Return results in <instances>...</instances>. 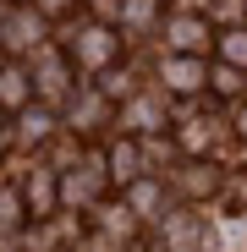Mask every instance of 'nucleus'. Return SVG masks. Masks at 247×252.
<instances>
[{"mask_svg": "<svg viewBox=\"0 0 247 252\" xmlns=\"http://www.w3.org/2000/svg\"><path fill=\"white\" fill-rule=\"evenodd\" d=\"M209 247H214V225L209 214H198V203L159 214V252H209Z\"/></svg>", "mask_w": 247, "mask_h": 252, "instance_id": "1", "label": "nucleus"}, {"mask_svg": "<svg viewBox=\"0 0 247 252\" xmlns=\"http://www.w3.org/2000/svg\"><path fill=\"white\" fill-rule=\"evenodd\" d=\"M115 126H121V137H154L171 126V99L159 88H132L115 110Z\"/></svg>", "mask_w": 247, "mask_h": 252, "instance_id": "2", "label": "nucleus"}, {"mask_svg": "<svg viewBox=\"0 0 247 252\" xmlns=\"http://www.w3.org/2000/svg\"><path fill=\"white\" fill-rule=\"evenodd\" d=\"M110 192V170H105V154H77V164L61 176V203L77 208H99Z\"/></svg>", "mask_w": 247, "mask_h": 252, "instance_id": "3", "label": "nucleus"}, {"mask_svg": "<svg viewBox=\"0 0 247 252\" xmlns=\"http://www.w3.org/2000/svg\"><path fill=\"white\" fill-rule=\"evenodd\" d=\"M17 197H22L28 220H55L61 214V170L55 164H33V176H22Z\"/></svg>", "mask_w": 247, "mask_h": 252, "instance_id": "4", "label": "nucleus"}, {"mask_svg": "<svg viewBox=\"0 0 247 252\" xmlns=\"http://www.w3.org/2000/svg\"><path fill=\"white\" fill-rule=\"evenodd\" d=\"M99 126H115V104L99 88H82V82H77V94L66 99V132L71 137H94Z\"/></svg>", "mask_w": 247, "mask_h": 252, "instance_id": "5", "label": "nucleus"}, {"mask_svg": "<svg viewBox=\"0 0 247 252\" xmlns=\"http://www.w3.org/2000/svg\"><path fill=\"white\" fill-rule=\"evenodd\" d=\"M203 82H209L203 55H165L159 61V94L165 99H192V94H203Z\"/></svg>", "mask_w": 247, "mask_h": 252, "instance_id": "6", "label": "nucleus"}, {"mask_svg": "<svg viewBox=\"0 0 247 252\" xmlns=\"http://www.w3.org/2000/svg\"><path fill=\"white\" fill-rule=\"evenodd\" d=\"M115 55H121V38H115L110 22H94L71 38V66H82V71H110Z\"/></svg>", "mask_w": 247, "mask_h": 252, "instance_id": "7", "label": "nucleus"}, {"mask_svg": "<svg viewBox=\"0 0 247 252\" xmlns=\"http://www.w3.org/2000/svg\"><path fill=\"white\" fill-rule=\"evenodd\" d=\"M33 94L44 99V104H61V99H71V94H77V82H71V61L38 44V71H33Z\"/></svg>", "mask_w": 247, "mask_h": 252, "instance_id": "8", "label": "nucleus"}, {"mask_svg": "<svg viewBox=\"0 0 247 252\" xmlns=\"http://www.w3.org/2000/svg\"><path fill=\"white\" fill-rule=\"evenodd\" d=\"M121 203H127L132 220H154L159 225V214L171 208V187H165V176H138V181L121 187Z\"/></svg>", "mask_w": 247, "mask_h": 252, "instance_id": "9", "label": "nucleus"}, {"mask_svg": "<svg viewBox=\"0 0 247 252\" xmlns=\"http://www.w3.org/2000/svg\"><path fill=\"white\" fill-rule=\"evenodd\" d=\"M171 192H181L187 203H203V197L220 192V170H214L209 159H181L176 170H171Z\"/></svg>", "mask_w": 247, "mask_h": 252, "instance_id": "10", "label": "nucleus"}, {"mask_svg": "<svg viewBox=\"0 0 247 252\" xmlns=\"http://www.w3.org/2000/svg\"><path fill=\"white\" fill-rule=\"evenodd\" d=\"M105 170H110V187H127V181L148 176V170H143V143H138V137H115V143L105 148Z\"/></svg>", "mask_w": 247, "mask_h": 252, "instance_id": "11", "label": "nucleus"}, {"mask_svg": "<svg viewBox=\"0 0 247 252\" xmlns=\"http://www.w3.org/2000/svg\"><path fill=\"white\" fill-rule=\"evenodd\" d=\"M165 38H171V50H176V55H203L214 33H209V22H203V17L181 11V17H171V22H165Z\"/></svg>", "mask_w": 247, "mask_h": 252, "instance_id": "12", "label": "nucleus"}, {"mask_svg": "<svg viewBox=\"0 0 247 252\" xmlns=\"http://www.w3.org/2000/svg\"><path fill=\"white\" fill-rule=\"evenodd\" d=\"M0 33H6V50L28 55V50H38V44H44V17H38V11H11Z\"/></svg>", "mask_w": 247, "mask_h": 252, "instance_id": "13", "label": "nucleus"}, {"mask_svg": "<svg viewBox=\"0 0 247 252\" xmlns=\"http://www.w3.org/2000/svg\"><path fill=\"white\" fill-rule=\"evenodd\" d=\"M11 137H17L22 148L50 143V137H55V110H50V104H38V110L28 104V110H17V132H11Z\"/></svg>", "mask_w": 247, "mask_h": 252, "instance_id": "14", "label": "nucleus"}, {"mask_svg": "<svg viewBox=\"0 0 247 252\" xmlns=\"http://www.w3.org/2000/svg\"><path fill=\"white\" fill-rule=\"evenodd\" d=\"M33 104V77L22 66H0V110H28Z\"/></svg>", "mask_w": 247, "mask_h": 252, "instance_id": "15", "label": "nucleus"}, {"mask_svg": "<svg viewBox=\"0 0 247 252\" xmlns=\"http://www.w3.org/2000/svg\"><path fill=\"white\" fill-rule=\"evenodd\" d=\"M176 148H181L187 159H209V148H214V121H203V115L181 121V132H176Z\"/></svg>", "mask_w": 247, "mask_h": 252, "instance_id": "16", "label": "nucleus"}, {"mask_svg": "<svg viewBox=\"0 0 247 252\" xmlns=\"http://www.w3.org/2000/svg\"><path fill=\"white\" fill-rule=\"evenodd\" d=\"M94 214H99V236H110V241H127L138 230V220L127 214V203H99Z\"/></svg>", "mask_w": 247, "mask_h": 252, "instance_id": "17", "label": "nucleus"}, {"mask_svg": "<svg viewBox=\"0 0 247 252\" xmlns=\"http://www.w3.org/2000/svg\"><path fill=\"white\" fill-rule=\"evenodd\" d=\"M209 94H220V99H247V71H236V66H209V82H203Z\"/></svg>", "mask_w": 247, "mask_h": 252, "instance_id": "18", "label": "nucleus"}, {"mask_svg": "<svg viewBox=\"0 0 247 252\" xmlns=\"http://www.w3.org/2000/svg\"><path fill=\"white\" fill-rule=\"evenodd\" d=\"M214 44H220V61H225V66L247 71V28H225Z\"/></svg>", "mask_w": 247, "mask_h": 252, "instance_id": "19", "label": "nucleus"}, {"mask_svg": "<svg viewBox=\"0 0 247 252\" xmlns=\"http://www.w3.org/2000/svg\"><path fill=\"white\" fill-rule=\"evenodd\" d=\"M121 22L127 28H148L154 22V0H121Z\"/></svg>", "mask_w": 247, "mask_h": 252, "instance_id": "20", "label": "nucleus"}, {"mask_svg": "<svg viewBox=\"0 0 247 252\" xmlns=\"http://www.w3.org/2000/svg\"><path fill=\"white\" fill-rule=\"evenodd\" d=\"M17 220H28L22 214V197H17V187H6V192H0V230H11Z\"/></svg>", "mask_w": 247, "mask_h": 252, "instance_id": "21", "label": "nucleus"}, {"mask_svg": "<svg viewBox=\"0 0 247 252\" xmlns=\"http://www.w3.org/2000/svg\"><path fill=\"white\" fill-rule=\"evenodd\" d=\"M66 6H71V0H38V17H61Z\"/></svg>", "mask_w": 247, "mask_h": 252, "instance_id": "22", "label": "nucleus"}, {"mask_svg": "<svg viewBox=\"0 0 247 252\" xmlns=\"http://www.w3.org/2000/svg\"><path fill=\"white\" fill-rule=\"evenodd\" d=\"M231 121H236V137H247V99H236V115Z\"/></svg>", "mask_w": 247, "mask_h": 252, "instance_id": "23", "label": "nucleus"}]
</instances>
